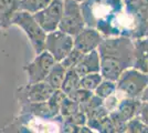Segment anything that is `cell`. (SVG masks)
Returning a JSON list of instances; mask_svg holds the SVG:
<instances>
[{
    "label": "cell",
    "mask_w": 148,
    "mask_h": 133,
    "mask_svg": "<svg viewBox=\"0 0 148 133\" xmlns=\"http://www.w3.org/2000/svg\"><path fill=\"white\" fill-rule=\"evenodd\" d=\"M11 25H17L25 32V34L27 36V38L29 39L36 54L44 50L47 32L40 27V25L37 22V20L34 19L32 13L22 11V10L16 11L11 19Z\"/></svg>",
    "instance_id": "obj_1"
},
{
    "label": "cell",
    "mask_w": 148,
    "mask_h": 133,
    "mask_svg": "<svg viewBox=\"0 0 148 133\" xmlns=\"http://www.w3.org/2000/svg\"><path fill=\"white\" fill-rule=\"evenodd\" d=\"M85 21L81 7L75 0H63V11L58 29L70 36H76L84 29Z\"/></svg>",
    "instance_id": "obj_2"
},
{
    "label": "cell",
    "mask_w": 148,
    "mask_h": 133,
    "mask_svg": "<svg viewBox=\"0 0 148 133\" xmlns=\"http://www.w3.org/2000/svg\"><path fill=\"white\" fill-rule=\"evenodd\" d=\"M73 49V37L65 32L56 29L47 33L44 50H47L54 58L56 62H60L62 59Z\"/></svg>",
    "instance_id": "obj_3"
},
{
    "label": "cell",
    "mask_w": 148,
    "mask_h": 133,
    "mask_svg": "<svg viewBox=\"0 0 148 133\" xmlns=\"http://www.w3.org/2000/svg\"><path fill=\"white\" fill-rule=\"evenodd\" d=\"M54 63V58L47 50L36 54V58L25 67V71L28 76V83L44 81Z\"/></svg>",
    "instance_id": "obj_4"
},
{
    "label": "cell",
    "mask_w": 148,
    "mask_h": 133,
    "mask_svg": "<svg viewBox=\"0 0 148 133\" xmlns=\"http://www.w3.org/2000/svg\"><path fill=\"white\" fill-rule=\"evenodd\" d=\"M63 11V0H51L42 10L33 13L34 19L44 31L51 32L58 29Z\"/></svg>",
    "instance_id": "obj_5"
},
{
    "label": "cell",
    "mask_w": 148,
    "mask_h": 133,
    "mask_svg": "<svg viewBox=\"0 0 148 133\" xmlns=\"http://www.w3.org/2000/svg\"><path fill=\"white\" fill-rule=\"evenodd\" d=\"M54 90L56 89H53L45 81L28 83L27 85L19 89L17 92V98L21 104L32 102H44L49 100Z\"/></svg>",
    "instance_id": "obj_6"
},
{
    "label": "cell",
    "mask_w": 148,
    "mask_h": 133,
    "mask_svg": "<svg viewBox=\"0 0 148 133\" xmlns=\"http://www.w3.org/2000/svg\"><path fill=\"white\" fill-rule=\"evenodd\" d=\"M99 44V34L94 29H83L73 37V48L82 53L94 50Z\"/></svg>",
    "instance_id": "obj_7"
},
{
    "label": "cell",
    "mask_w": 148,
    "mask_h": 133,
    "mask_svg": "<svg viewBox=\"0 0 148 133\" xmlns=\"http://www.w3.org/2000/svg\"><path fill=\"white\" fill-rule=\"evenodd\" d=\"M22 115L34 116L40 119H52L60 113L59 110L51 107L48 101L32 102V103H22L21 104Z\"/></svg>",
    "instance_id": "obj_8"
},
{
    "label": "cell",
    "mask_w": 148,
    "mask_h": 133,
    "mask_svg": "<svg viewBox=\"0 0 148 133\" xmlns=\"http://www.w3.org/2000/svg\"><path fill=\"white\" fill-rule=\"evenodd\" d=\"M73 69L80 76L92 73V72H97L99 70V61L96 51L92 50L87 53H84L80 62Z\"/></svg>",
    "instance_id": "obj_9"
},
{
    "label": "cell",
    "mask_w": 148,
    "mask_h": 133,
    "mask_svg": "<svg viewBox=\"0 0 148 133\" xmlns=\"http://www.w3.org/2000/svg\"><path fill=\"white\" fill-rule=\"evenodd\" d=\"M19 10V0H0V30L11 25V19Z\"/></svg>",
    "instance_id": "obj_10"
},
{
    "label": "cell",
    "mask_w": 148,
    "mask_h": 133,
    "mask_svg": "<svg viewBox=\"0 0 148 133\" xmlns=\"http://www.w3.org/2000/svg\"><path fill=\"white\" fill-rule=\"evenodd\" d=\"M101 69H102V73L105 78H107L110 80H116L121 74L122 67L115 58L105 57L102 60Z\"/></svg>",
    "instance_id": "obj_11"
},
{
    "label": "cell",
    "mask_w": 148,
    "mask_h": 133,
    "mask_svg": "<svg viewBox=\"0 0 148 133\" xmlns=\"http://www.w3.org/2000/svg\"><path fill=\"white\" fill-rule=\"evenodd\" d=\"M65 73H66V69L60 62H56L49 71L44 81L49 83L53 89H60L63 82V79L65 76Z\"/></svg>",
    "instance_id": "obj_12"
},
{
    "label": "cell",
    "mask_w": 148,
    "mask_h": 133,
    "mask_svg": "<svg viewBox=\"0 0 148 133\" xmlns=\"http://www.w3.org/2000/svg\"><path fill=\"white\" fill-rule=\"evenodd\" d=\"M80 79L81 76L76 73L75 70L68 69L60 89L68 95L69 93H71L72 91H74L75 89L80 88Z\"/></svg>",
    "instance_id": "obj_13"
},
{
    "label": "cell",
    "mask_w": 148,
    "mask_h": 133,
    "mask_svg": "<svg viewBox=\"0 0 148 133\" xmlns=\"http://www.w3.org/2000/svg\"><path fill=\"white\" fill-rule=\"evenodd\" d=\"M51 0H19V10L36 13L49 5Z\"/></svg>",
    "instance_id": "obj_14"
},
{
    "label": "cell",
    "mask_w": 148,
    "mask_h": 133,
    "mask_svg": "<svg viewBox=\"0 0 148 133\" xmlns=\"http://www.w3.org/2000/svg\"><path fill=\"white\" fill-rule=\"evenodd\" d=\"M102 82V76L96 72H92L85 76H81L80 79V88L86 89V90H95L99 83Z\"/></svg>",
    "instance_id": "obj_15"
},
{
    "label": "cell",
    "mask_w": 148,
    "mask_h": 133,
    "mask_svg": "<svg viewBox=\"0 0 148 133\" xmlns=\"http://www.w3.org/2000/svg\"><path fill=\"white\" fill-rule=\"evenodd\" d=\"M84 53L80 52L76 49H72V50L69 52L65 57L62 59V61H60V63L65 68V69H73L76 64L80 62V60L82 59Z\"/></svg>",
    "instance_id": "obj_16"
},
{
    "label": "cell",
    "mask_w": 148,
    "mask_h": 133,
    "mask_svg": "<svg viewBox=\"0 0 148 133\" xmlns=\"http://www.w3.org/2000/svg\"><path fill=\"white\" fill-rule=\"evenodd\" d=\"M79 110H80V104L72 100L68 95L64 98V100L62 101L61 105H60V114L63 118H66L69 115L75 113Z\"/></svg>",
    "instance_id": "obj_17"
},
{
    "label": "cell",
    "mask_w": 148,
    "mask_h": 133,
    "mask_svg": "<svg viewBox=\"0 0 148 133\" xmlns=\"http://www.w3.org/2000/svg\"><path fill=\"white\" fill-rule=\"evenodd\" d=\"M68 96H70L76 103L81 104V103H83V102H85L86 100H88L92 96V93H91L90 90H86V89H83V88H77L75 89L74 91H72L71 93H69Z\"/></svg>",
    "instance_id": "obj_18"
},
{
    "label": "cell",
    "mask_w": 148,
    "mask_h": 133,
    "mask_svg": "<svg viewBox=\"0 0 148 133\" xmlns=\"http://www.w3.org/2000/svg\"><path fill=\"white\" fill-rule=\"evenodd\" d=\"M114 89H115V85L112 81H104V82L99 83L95 90H96L97 96L106 98V96H110L113 93Z\"/></svg>",
    "instance_id": "obj_19"
},
{
    "label": "cell",
    "mask_w": 148,
    "mask_h": 133,
    "mask_svg": "<svg viewBox=\"0 0 148 133\" xmlns=\"http://www.w3.org/2000/svg\"><path fill=\"white\" fill-rule=\"evenodd\" d=\"M65 122H69V123H72V124H75V125H79V127H82L86 123L87 118L85 112H82V111H76L75 113L69 115L66 118H64Z\"/></svg>",
    "instance_id": "obj_20"
},
{
    "label": "cell",
    "mask_w": 148,
    "mask_h": 133,
    "mask_svg": "<svg viewBox=\"0 0 148 133\" xmlns=\"http://www.w3.org/2000/svg\"><path fill=\"white\" fill-rule=\"evenodd\" d=\"M122 89L124 91L128 92L130 94H136L140 88H139V84H138V76H136V80L134 79H127L122 83Z\"/></svg>",
    "instance_id": "obj_21"
},
{
    "label": "cell",
    "mask_w": 148,
    "mask_h": 133,
    "mask_svg": "<svg viewBox=\"0 0 148 133\" xmlns=\"http://www.w3.org/2000/svg\"><path fill=\"white\" fill-rule=\"evenodd\" d=\"M134 110H135V105H134V103L132 101H125L121 105V108H119V112L118 114L123 118L124 120H128L130 119L132 116H133V114H134Z\"/></svg>",
    "instance_id": "obj_22"
},
{
    "label": "cell",
    "mask_w": 148,
    "mask_h": 133,
    "mask_svg": "<svg viewBox=\"0 0 148 133\" xmlns=\"http://www.w3.org/2000/svg\"><path fill=\"white\" fill-rule=\"evenodd\" d=\"M111 122L113 124V127L115 129V131L122 132L126 130V124H125V120L119 115L118 113H114L111 118Z\"/></svg>",
    "instance_id": "obj_23"
},
{
    "label": "cell",
    "mask_w": 148,
    "mask_h": 133,
    "mask_svg": "<svg viewBox=\"0 0 148 133\" xmlns=\"http://www.w3.org/2000/svg\"><path fill=\"white\" fill-rule=\"evenodd\" d=\"M63 131L64 132H81V127L72 124V123H69V122H65V124L63 127Z\"/></svg>",
    "instance_id": "obj_24"
},
{
    "label": "cell",
    "mask_w": 148,
    "mask_h": 133,
    "mask_svg": "<svg viewBox=\"0 0 148 133\" xmlns=\"http://www.w3.org/2000/svg\"><path fill=\"white\" fill-rule=\"evenodd\" d=\"M75 1H77V2H82V1H84V0H75Z\"/></svg>",
    "instance_id": "obj_25"
}]
</instances>
